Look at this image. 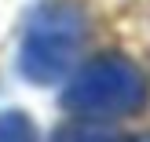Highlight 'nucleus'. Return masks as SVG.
<instances>
[{"instance_id":"nucleus-1","label":"nucleus","mask_w":150,"mask_h":142,"mask_svg":"<svg viewBox=\"0 0 150 142\" xmlns=\"http://www.w3.org/2000/svg\"><path fill=\"white\" fill-rule=\"evenodd\" d=\"M88 36V18L70 0H51L33 11L18 48V69L33 84H55L73 69Z\"/></svg>"},{"instance_id":"nucleus-2","label":"nucleus","mask_w":150,"mask_h":142,"mask_svg":"<svg viewBox=\"0 0 150 142\" xmlns=\"http://www.w3.org/2000/svg\"><path fill=\"white\" fill-rule=\"evenodd\" d=\"M146 99V80L128 58L103 55L81 66L77 77L70 80L62 95V106L77 117H95V120H110V117L136 113Z\"/></svg>"},{"instance_id":"nucleus-3","label":"nucleus","mask_w":150,"mask_h":142,"mask_svg":"<svg viewBox=\"0 0 150 142\" xmlns=\"http://www.w3.org/2000/svg\"><path fill=\"white\" fill-rule=\"evenodd\" d=\"M55 142H125V139L103 124H66L55 131Z\"/></svg>"},{"instance_id":"nucleus-4","label":"nucleus","mask_w":150,"mask_h":142,"mask_svg":"<svg viewBox=\"0 0 150 142\" xmlns=\"http://www.w3.org/2000/svg\"><path fill=\"white\" fill-rule=\"evenodd\" d=\"M0 142H37V128L26 113H0Z\"/></svg>"},{"instance_id":"nucleus-5","label":"nucleus","mask_w":150,"mask_h":142,"mask_svg":"<svg viewBox=\"0 0 150 142\" xmlns=\"http://www.w3.org/2000/svg\"><path fill=\"white\" fill-rule=\"evenodd\" d=\"M136 142H150V135H143V139H136Z\"/></svg>"}]
</instances>
